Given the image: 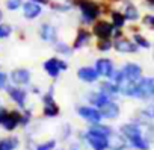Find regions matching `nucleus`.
Returning <instances> with one entry per match:
<instances>
[{"label":"nucleus","mask_w":154,"mask_h":150,"mask_svg":"<svg viewBox=\"0 0 154 150\" xmlns=\"http://www.w3.org/2000/svg\"><path fill=\"white\" fill-rule=\"evenodd\" d=\"M66 2L80 9L83 23H92L101 14V6L95 0H66Z\"/></svg>","instance_id":"obj_1"},{"label":"nucleus","mask_w":154,"mask_h":150,"mask_svg":"<svg viewBox=\"0 0 154 150\" xmlns=\"http://www.w3.org/2000/svg\"><path fill=\"white\" fill-rule=\"evenodd\" d=\"M121 132H122V135H124L136 148H139V150H148V142L143 139L139 126H136V124H124V126L121 127Z\"/></svg>","instance_id":"obj_2"},{"label":"nucleus","mask_w":154,"mask_h":150,"mask_svg":"<svg viewBox=\"0 0 154 150\" xmlns=\"http://www.w3.org/2000/svg\"><path fill=\"white\" fill-rule=\"evenodd\" d=\"M136 97H140V99H148V97H152L154 96V81L152 79H139L137 84H136Z\"/></svg>","instance_id":"obj_3"},{"label":"nucleus","mask_w":154,"mask_h":150,"mask_svg":"<svg viewBox=\"0 0 154 150\" xmlns=\"http://www.w3.org/2000/svg\"><path fill=\"white\" fill-rule=\"evenodd\" d=\"M86 141L89 142V145L94 150H106L109 147V136H106V135L88 132L86 133Z\"/></svg>","instance_id":"obj_4"},{"label":"nucleus","mask_w":154,"mask_h":150,"mask_svg":"<svg viewBox=\"0 0 154 150\" xmlns=\"http://www.w3.org/2000/svg\"><path fill=\"white\" fill-rule=\"evenodd\" d=\"M23 14L27 20H33V18H38L41 14H42V5H38L35 2H30V0H27V2L23 3Z\"/></svg>","instance_id":"obj_5"},{"label":"nucleus","mask_w":154,"mask_h":150,"mask_svg":"<svg viewBox=\"0 0 154 150\" xmlns=\"http://www.w3.org/2000/svg\"><path fill=\"white\" fill-rule=\"evenodd\" d=\"M113 29H115V26H113L112 23H109V21H106V20H101V21H98V23L94 26V34H95L100 40H103V38H109V37L113 34Z\"/></svg>","instance_id":"obj_6"},{"label":"nucleus","mask_w":154,"mask_h":150,"mask_svg":"<svg viewBox=\"0 0 154 150\" xmlns=\"http://www.w3.org/2000/svg\"><path fill=\"white\" fill-rule=\"evenodd\" d=\"M21 123V114L17 112V111H12V112H6L5 118L2 120V124L6 130H14L18 124Z\"/></svg>","instance_id":"obj_7"},{"label":"nucleus","mask_w":154,"mask_h":150,"mask_svg":"<svg viewBox=\"0 0 154 150\" xmlns=\"http://www.w3.org/2000/svg\"><path fill=\"white\" fill-rule=\"evenodd\" d=\"M79 115L83 117L85 120L91 121V123H98V121L101 120V117H103L98 109L89 108V106H82V108H79Z\"/></svg>","instance_id":"obj_8"},{"label":"nucleus","mask_w":154,"mask_h":150,"mask_svg":"<svg viewBox=\"0 0 154 150\" xmlns=\"http://www.w3.org/2000/svg\"><path fill=\"white\" fill-rule=\"evenodd\" d=\"M122 73H124V76H125L127 79H130V81H133V82H137V81L142 78V68H140L137 64H133V62L127 64V65L122 68Z\"/></svg>","instance_id":"obj_9"},{"label":"nucleus","mask_w":154,"mask_h":150,"mask_svg":"<svg viewBox=\"0 0 154 150\" xmlns=\"http://www.w3.org/2000/svg\"><path fill=\"white\" fill-rule=\"evenodd\" d=\"M95 68L98 74H101L104 78H112V74H113V64L110 59H98Z\"/></svg>","instance_id":"obj_10"},{"label":"nucleus","mask_w":154,"mask_h":150,"mask_svg":"<svg viewBox=\"0 0 154 150\" xmlns=\"http://www.w3.org/2000/svg\"><path fill=\"white\" fill-rule=\"evenodd\" d=\"M11 79L17 85H26L30 81V73L24 68H18V70H14L11 73Z\"/></svg>","instance_id":"obj_11"},{"label":"nucleus","mask_w":154,"mask_h":150,"mask_svg":"<svg viewBox=\"0 0 154 150\" xmlns=\"http://www.w3.org/2000/svg\"><path fill=\"white\" fill-rule=\"evenodd\" d=\"M77 74L85 82H95L98 79V71H97V68H92V67H83L77 71Z\"/></svg>","instance_id":"obj_12"},{"label":"nucleus","mask_w":154,"mask_h":150,"mask_svg":"<svg viewBox=\"0 0 154 150\" xmlns=\"http://www.w3.org/2000/svg\"><path fill=\"white\" fill-rule=\"evenodd\" d=\"M113 46H115V49H116L118 52H121V53H136V50H137V47H136L133 43H130L128 40H124V38L116 40Z\"/></svg>","instance_id":"obj_13"},{"label":"nucleus","mask_w":154,"mask_h":150,"mask_svg":"<svg viewBox=\"0 0 154 150\" xmlns=\"http://www.w3.org/2000/svg\"><path fill=\"white\" fill-rule=\"evenodd\" d=\"M101 111V115L103 117H106V118H115V117H118V114H119V108H118V105L116 103H113V102H107V103H104L101 108H100Z\"/></svg>","instance_id":"obj_14"},{"label":"nucleus","mask_w":154,"mask_h":150,"mask_svg":"<svg viewBox=\"0 0 154 150\" xmlns=\"http://www.w3.org/2000/svg\"><path fill=\"white\" fill-rule=\"evenodd\" d=\"M56 27H53L51 24H42L41 29H39V35L44 41L47 43H53L56 40Z\"/></svg>","instance_id":"obj_15"},{"label":"nucleus","mask_w":154,"mask_h":150,"mask_svg":"<svg viewBox=\"0 0 154 150\" xmlns=\"http://www.w3.org/2000/svg\"><path fill=\"white\" fill-rule=\"evenodd\" d=\"M8 93H9L11 99H12L15 103H18L20 106H24V102H26V91H24V90L11 87V88H8Z\"/></svg>","instance_id":"obj_16"},{"label":"nucleus","mask_w":154,"mask_h":150,"mask_svg":"<svg viewBox=\"0 0 154 150\" xmlns=\"http://www.w3.org/2000/svg\"><path fill=\"white\" fill-rule=\"evenodd\" d=\"M44 70L48 73V76H51L53 79L54 78H57L59 76V71H60V67H59V64H57V59H48V61H45L44 62Z\"/></svg>","instance_id":"obj_17"},{"label":"nucleus","mask_w":154,"mask_h":150,"mask_svg":"<svg viewBox=\"0 0 154 150\" xmlns=\"http://www.w3.org/2000/svg\"><path fill=\"white\" fill-rule=\"evenodd\" d=\"M124 15H125L127 20L136 21V20H139L140 12H139V9L136 8V5H133V3H125V6H124Z\"/></svg>","instance_id":"obj_18"},{"label":"nucleus","mask_w":154,"mask_h":150,"mask_svg":"<svg viewBox=\"0 0 154 150\" xmlns=\"http://www.w3.org/2000/svg\"><path fill=\"white\" fill-rule=\"evenodd\" d=\"M110 17H112V24H113L115 27H118V29L122 27V26L125 24V21H127L124 12H119V11H112V12H110Z\"/></svg>","instance_id":"obj_19"},{"label":"nucleus","mask_w":154,"mask_h":150,"mask_svg":"<svg viewBox=\"0 0 154 150\" xmlns=\"http://www.w3.org/2000/svg\"><path fill=\"white\" fill-rule=\"evenodd\" d=\"M88 41H89V32L85 30V29H82V30H79V34H77L74 47H75V49H80V47H83Z\"/></svg>","instance_id":"obj_20"},{"label":"nucleus","mask_w":154,"mask_h":150,"mask_svg":"<svg viewBox=\"0 0 154 150\" xmlns=\"http://www.w3.org/2000/svg\"><path fill=\"white\" fill-rule=\"evenodd\" d=\"M17 138H5L0 141V150H14L17 147Z\"/></svg>","instance_id":"obj_21"},{"label":"nucleus","mask_w":154,"mask_h":150,"mask_svg":"<svg viewBox=\"0 0 154 150\" xmlns=\"http://www.w3.org/2000/svg\"><path fill=\"white\" fill-rule=\"evenodd\" d=\"M109 102V99H107V94H104V93H100V94H94V96H91V103L92 105H95V106H103L104 103H107Z\"/></svg>","instance_id":"obj_22"},{"label":"nucleus","mask_w":154,"mask_h":150,"mask_svg":"<svg viewBox=\"0 0 154 150\" xmlns=\"http://www.w3.org/2000/svg\"><path fill=\"white\" fill-rule=\"evenodd\" d=\"M89 132H94V133H100V135H106V136H110V127L107 126H103V124H92L89 127Z\"/></svg>","instance_id":"obj_23"},{"label":"nucleus","mask_w":154,"mask_h":150,"mask_svg":"<svg viewBox=\"0 0 154 150\" xmlns=\"http://www.w3.org/2000/svg\"><path fill=\"white\" fill-rule=\"evenodd\" d=\"M44 114L47 117H54L59 114V108L56 106V103H50V105H45L44 106Z\"/></svg>","instance_id":"obj_24"},{"label":"nucleus","mask_w":154,"mask_h":150,"mask_svg":"<svg viewBox=\"0 0 154 150\" xmlns=\"http://www.w3.org/2000/svg\"><path fill=\"white\" fill-rule=\"evenodd\" d=\"M23 0H6V8L9 11H17L23 6Z\"/></svg>","instance_id":"obj_25"},{"label":"nucleus","mask_w":154,"mask_h":150,"mask_svg":"<svg viewBox=\"0 0 154 150\" xmlns=\"http://www.w3.org/2000/svg\"><path fill=\"white\" fill-rule=\"evenodd\" d=\"M101 93L104 94H116L118 93V85H112V84H103L101 85Z\"/></svg>","instance_id":"obj_26"},{"label":"nucleus","mask_w":154,"mask_h":150,"mask_svg":"<svg viewBox=\"0 0 154 150\" xmlns=\"http://www.w3.org/2000/svg\"><path fill=\"white\" fill-rule=\"evenodd\" d=\"M69 6H71V3H51V8L54 9V11H59V12H65V11H68L69 9Z\"/></svg>","instance_id":"obj_27"},{"label":"nucleus","mask_w":154,"mask_h":150,"mask_svg":"<svg viewBox=\"0 0 154 150\" xmlns=\"http://www.w3.org/2000/svg\"><path fill=\"white\" fill-rule=\"evenodd\" d=\"M110 47H112V43H110L109 38H103V40H100V43H98V50L106 52V50H109Z\"/></svg>","instance_id":"obj_28"},{"label":"nucleus","mask_w":154,"mask_h":150,"mask_svg":"<svg viewBox=\"0 0 154 150\" xmlns=\"http://www.w3.org/2000/svg\"><path fill=\"white\" fill-rule=\"evenodd\" d=\"M11 32H12L11 26H8V24H0V38H6V37H9Z\"/></svg>","instance_id":"obj_29"},{"label":"nucleus","mask_w":154,"mask_h":150,"mask_svg":"<svg viewBox=\"0 0 154 150\" xmlns=\"http://www.w3.org/2000/svg\"><path fill=\"white\" fill-rule=\"evenodd\" d=\"M143 24L145 26H148V27H151V29H154V15L152 14H146L145 17H143Z\"/></svg>","instance_id":"obj_30"},{"label":"nucleus","mask_w":154,"mask_h":150,"mask_svg":"<svg viewBox=\"0 0 154 150\" xmlns=\"http://www.w3.org/2000/svg\"><path fill=\"white\" fill-rule=\"evenodd\" d=\"M134 41H136V44L142 46L143 49H148V47H149V43H148L143 37H140V35H134Z\"/></svg>","instance_id":"obj_31"},{"label":"nucleus","mask_w":154,"mask_h":150,"mask_svg":"<svg viewBox=\"0 0 154 150\" xmlns=\"http://www.w3.org/2000/svg\"><path fill=\"white\" fill-rule=\"evenodd\" d=\"M54 145H56V142H54V141H48V142H45V144L38 145V148H36V150H51V148H54Z\"/></svg>","instance_id":"obj_32"},{"label":"nucleus","mask_w":154,"mask_h":150,"mask_svg":"<svg viewBox=\"0 0 154 150\" xmlns=\"http://www.w3.org/2000/svg\"><path fill=\"white\" fill-rule=\"evenodd\" d=\"M56 49L60 50V53H63V55H69V53H71V52H69V47L65 46V44H62V43H59V44L56 46Z\"/></svg>","instance_id":"obj_33"},{"label":"nucleus","mask_w":154,"mask_h":150,"mask_svg":"<svg viewBox=\"0 0 154 150\" xmlns=\"http://www.w3.org/2000/svg\"><path fill=\"white\" fill-rule=\"evenodd\" d=\"M6 81H8L6 74L0 73V90H2V88H5V85H6Z\"/></svg>","instance_id":"obj_34"},{"label":"nucleus","mask_w":154,"mask_h":150,"mask_svg":"<svg viewBox=\"0 0 154 150\" xmlns=\"http://www.w3.org/2000/svg\"><path fill=\"white\" fill-rule=\"evenodd\" d=\"M30 2H35V3H38V5H50V0H30Z\"/></svg>","instance_id":"obj_35"},{"label":"nucleus","mask_w":154,"mask_h":150,"mask_svg":"<svg viewBox=\"0 0 154 150\" xmlns=\"http://www.w3.org/2000/svg\"><path fill=\"white\" fill-rule=\"evenodd\" d=\"M57 64H59V67H60V70H65V68H66V64H65L63 61H57Z\"/></svg>","instance_id":"obj_36"},{"label":"nucleus","mask_w":154,"mask_h":150,"mask_svg":"<svg viewBox=\"0 0 154 150\" xmlns=\"http://www.w3.org/2000/svg\"><path fill=\"white\" fill-rule=\"evenodd\" d=\"M145 2H146L148 5H151V6H154V0H145Z\"/></svg>","instance_id":"obj_37"},{"label":"nucleus","mask_w":154,"mask_h":150,"mask_svg":"<svg viewBox=\"0 0 154 150\" xmlns=\"http://www.w3.org/2000/svg\"><path fill=\"white\" fill-rule=\"evenodd\" d=\"M2 17H3V14H2V11H0V20H2Z\"/></svg>","instance_id":"obj_38"},{"label":"nucleus","mask_w":154,"mask_h":150,"mask_svg":"<svg viewBox=\"0 0 154 150\" xmlns=\"http://www.w3.org/2000/svg\"><path fill=\"white\" fill-rule=\"evenodd\" d=\"M118 2H124V0H118Z\"/></svg>","instance_id":"obj_39"}]
</instances>
